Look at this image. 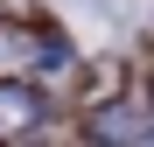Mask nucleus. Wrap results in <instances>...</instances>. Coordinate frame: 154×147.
<instances>
[{
    "instance_id": "obj_1",
    "label": "nucleus",
    "mask_w": 154,
    "mask_h": 147,
    "mask_svg": "<svg viewBox=\"0 0 154 147\" xmlns=\"http://www.w3.org/2000/svg\"><path fill=\"white\" fill-rule=\"evenodd\" d=\"M84 133H91V140H140V133H147V112H140V105H105V112L84 119Z\"/></svg>"
},
{
    "instance_id": "obj_2",
    "label": "nucleus",
    "mask_w": 154,
    "mask_h": 147,
    "mask_svg": "<svg viewBox=\"0 0 154 147\" xmlns=\"http://www.w3.org/2000/svg\"><path fill=\"white\" fill-rule=\"evenodd\" d=\"M42 119V98L28 84H0V133H21V126H35Z\"/></svg>"
}]
</instances>
